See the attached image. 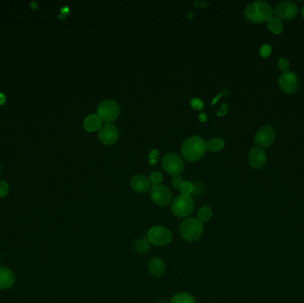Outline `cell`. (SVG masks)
<instances>
[{
    "label": "cell",
    "instance_id": "cell-31",
    "mask_svg": "<svg viewBox=\"0 0 304 303\" xmlns=\"http://www.w3.org/2000/svg\"><path fill=\"white\" fill-rule=\"evenodd\" d=\"M226 113H227V105L223 104L218 111V115L220 117V116L225 115Z\"/></svg>",
    "mask_w": 304,
    "mask_h": 303
},
{
    "label": "cell",
    "instance_id": "cell-5",
    "mask_svg": "<svg viewBox=\"0 0 304 303\" xmlns=\"http://www.w3.org/2000/svg\"><path fill=\"white\" fill-rule=\"evenodd\" d=\"M172 238L171 230L164 226H154L148 232V240L154 246H168L171 243Z\"/></svg>",
    "mask_w": 304,
    "mask_h": 303
},
{
    "label": "cell",
    "instance_id": "cell-3",
    "mask_svg": "<svg viewBox=\"0 0 304 303\" xmlns=\"http://www.w3.org/2000/svg\"><path fill=\"white\" fill-rule=\"evenodd\" d=\"M203 223L197 218H188L180 226V234L184 240L194 242L199 240L203 234Z\"/></svg>",
    "mask_w": 304,
    "mask_h": 303
},
{
    "label": "cell",
    "instance_id": "cell-19",
    "mask_svg": "<svg viewBox=\"0 0 304 303\" xmlns=\"http://www.w3.org/2000/svg\"><path fill=\"white\" fill-rule=\"evenodd\" d=\"M170 303H196V300L190 293H180L173 295Z\"/></svg>",
    "mask_w": 304,
    "mask_h": 303
},
{
    "label": "cell",
    "instance_id": "cell-33",
    "mask_svg": "<svg viewBox=\"0 0 304 303\" xmlns=\"http://www.w3.org/2000/svg\"><path fill=\"white\" fill-rule=\"evenodd\" d=\"M199 118H200V120L201 122H205L206 121V116L204 113H201L200 114V117H199Z\"/></svg>",
    "mask_w": 304,
    "mask_h": 303
},
{
    "label": "cell",
    "instance_id": "cell-35",
    "mask_svg": "<svg viewBox=\"0 0 304 303\" xmlns=\"http://www.w3.org/2000/svg\"><path fill=\"white\" fill-rule=\"evenodd\" d=\"M164 303V302H159V303Z\"/></svg>",
    "mask_w": 304,
    "mask_h": 303
},
{
    "label": "cell",
    "instance_id": "cell-9",
    "mask_svg": "<svg viewBox=\"0 0 304 303\" xmlns=\"http://www.w3.org/2000/svg\"><path fill=\"white\" fill-rule=\"evenodd\" d=\"M162 166L165 171L173 176L180 175L184 169L183 159L175 153H168L163 157Z\"/></svg>",
    "mask_w": 304,
    "mask_h": 303
},
{
    "label": "cell",
    "instance_id": "cell-28",
    "mask_svg": "<svg viewBox=\"0 0 304 303\" xmlns=\"http://www.w3.org/2000/svg\"><path fill=\"white\" fill-rule=\"evenodd\" d=\"M8 190H9L8 184L4 181L0 180V199L5 198V196L8 194Z\"/></svg>",
    "mask_w": 304,
    "mask_h": 303
},
{
    "label": "cell",
    "instance_id": "cell-6",
    "mask_svg": "<svg viewBox=\"0 0 304 303\" xmlns=\"http://www.w3.org/2000/svg\"><path fill=\"white\" fill-rule=\"evenodd\" d=\"M98 116L101 119L106 123H110L111 121L115 120L119 115L120 109L118 102L113 100H105L101 102L98 107Z\"/></svg>",
    "mask_w": 304,
    "mask_h": 303
},
{
    "label": "cell",
    "instance_id": "cell-8",
    "mask_svg": "<svg viewBox=\"0 0 304 303\" xmlns=\"http://www.w3.org/2000/svg\"><path fill=\"white\" fill-rule=\"evenodd\" d=\"M151 199L154 204L165 207L172 202V192L164 185H153L151 188Z\"/></svg>",
    "mask_w": 304,
    "mask_h": 303
},
{
    "label": "cell",
    "instance_id": "cell-26",
    "mask_svg": "<svg viewBox=\"0 0 304 303\" xmlns=\"http://www.w3.org/2000/svg\"><path fill=\"white\" fill-rule=\"evenodd\" d=\"M190 106L195 110H202L204 108V102L199 98H193L190 101Z\"/></svg>",
    "mask_w": 304,
    "mask_h": 303
},
{
    "label": "cell",
    "instance_id": "cell-32",
    "mask_svg": "<svg viewBox=\"0 0 304 303\" xmlns=\"http://www.w3.org/2000/svg\"><path fill=\"white\" fill-rule=\"evenodd\" d=\"M5 100H6V98H5V94L0 93V105L4 104Z\"/></svg>",
    "mask_w": 304,
    "mask_h": 303
},
{
    "label": "cell",
    "instance_id": "cell-7",
    "mask_svg": "<svg viewBox=\"0 0 304 303\" xmlns=\"http://www.w3.org/2000/svg\"><path fill=\"white\" fill-rule=\"evenodd\" d=\"M298 11V6L293 1H283L276 5L273 14L280 21H290L297 16Z\"/></svg>",
    "mask_w": 304,
    "mask_h": 303
},
{
    "label": "cell",
    "instance_id": "cell-34",
    "mask_svg": "<svg viewBox=\"0 0 304 303\" xmlns=\"http://www.w3.org/2000/svg\"><path fill=\"white\" fill-rule=\"evenodd\" d=\"M302 16L304 18V5L303 6V8H302Z\"/></svg>",
    "mask_w": 304,
    "mask_h": 303
},
{
    "label": "cell",
    "instance_id": "cell-18",
    "mask_svg": "<svg viewBox=\"0 0 304 303\" xmlns=\"http://www.w3.org/2000/svg\"><path fill=\"white\" fill-rule=\"evenodd\" d=\"M267 26L269 31L273 34H280L282 33L284 30L283 22L280 21L278 18L272 16L269 21H267Z\"/></svg>",
    "mask_w": 304,
    "mask_h": 303
},
{
    "label": "cell",
    "instance_id": "cell-12",
    "mask_svg": "<svg viewBox=\"0 0 304 303\" xmlns=\"http://www.w3.org/2000/svg\"><path fill=\"white\" fill-rule=\"evenodd\" d=\"M100 141L105 145H113L118 140V130L113 124L106 123L101 126L98 133Z\"/></svg>",
    "mask_w": 304,
    "mask_h": 303
},
{
    "label": "cell",
    "instance_id": "cell-10",
    "mask_svg": "<svg viewBox=\"0 0 304 303\" xmlns=\"http://www.w3.org/2000/svg\"><path fill=\"white\" fill-rule=\"evenodd\" d=\"M278 84L285 94H294L299 89V79L296 74L289 70L281 74Z\"/></svg>",
    "mask_w": 304,
    "mask_h": 303
},
{
    "label": "cell",
    "instance_id": "cell-17",
    "mask_svg": "<svg viewBox=\"0 0 304 303\" xmlns=\"http://www.w3.org/2000/svg\"><path fill=\"white\" fill-rule=\"evenodd\" d=\"M101 123H102V120L101 119L99 116L96 115V114H91L84 118L83 126H84L85 131H87L89 133H93V132L100 129L101 126H102Z\"/></svg>",
    "mask_w": 304,
    "mask_h": 303
},
{
    "label": "cell",
    "instance_id": "cell-24",
    "mask_svg": "<svg viewBox=\"0 0 304 303\" xmlns=\"http://www.w3.org/2000/svg\"><path fill=\"white\" fill-rule=\"evenodd\" d=\"M278 67L281 71L283 72H287L289 71V68H290V63H289L288 60L286 59V58H281L279 59L278 62Z\"/></svg>",
    "mask_w": 304,
    "mask_h": 303
},
{
    "label": "cell",
    "instance_id": "cell-16",
    "mask_svg": "<svg viewBox=\"0 0 304 303\" xmlns=\"http://www.w3.org/2000/svg\"><path fill=\"white\" fill-rule=\"evenodd\" d=\"M131 187L139 193H146L151 189V182L143 175H135L131 179Z\"/></svg>",
    "mask_w": 304,
    "mask_h": 303
},
{
    "label": "cell",
    "instance_id": "cell-1",
    "mask_svg": "<svg viewBox=\"0 0 304 303\" xmlns=\"http://www.w3.org/2000/svg\"><path fill=\"white\" fill-rule=\"evenodd\" d=\"M207 151L206 141L200 136H190L184 141L181 152L185 160L195 162L204 157Z\"/></svg>",
    "mask_w": 304,
    "mask_h": 303
},
{
    "label": "cell",
    "instance_id": "cell-11",
    "mask_svg": "<svg viewBox=\"0 0 304 303\" xmlns=\"http://www.w3.org/2000/svg\"><path fill=\"white\" fill-rule=\"evenodd\" d=\"M276 139V132L271 126H263L257 131L254 142L260 148H268Z\"/></svg>",
    "mask_w": 304,
    "mask_h": 303
},
{
    "label": "cell",
    "instance_id": "cell-25",
    "mask_svg": "<svg viewBox=\"0 0 304 303\" xmlns=\"http://www.w3.org/2000/svg\"><path fill=\"white\" fill-rule=\"evenodd\" d=\"M163 181L162 173H159V172H154L151 174L150 176V182L151 183H153L154 185H158L160 184V183Z\"/></svg>",
    "mask_w": 304,
    "mask_h": 303
},
{
    "label": "cell",
    "instance_id": "cell-13",
    "mask_svg": "<svg viewBox=\"0 0 304 303\" xmlns=\"http://www.w3.org/2000/svg\"><path fill=\"white\" fill-rule=\"evenodd\" d=\"M249 164L254 169H262L267 163L266 152L260 147H254L249 152L248 156Z\"/></svg>",
    "mask_w": 304,
    "mask_h": 303
},
{
    "label": "cell",
    "instance_id": "cell-15",
    "mask_svg": "<svg viewBox=\"0 0 304 303\" xmlns=\"http://www.w3.org/2000/svg\"><path fill=\"white\" fill-rule=\"evenodd\" d=\"M16 277L10 269L0 267V290H7L14 286Z\"/></svg>",
    "mask_w": 304,
    "mask_h": 303
},
{
    "label": "cell",
    "instance_id": "cell-21",
    "mask_svg": "<svg viewBox=\"0 0 304 303\" xmlns=\"http://www.w3.org/2000/svg\"><path fill=\"white\" fill-rule=\"evenodd\" d=\"M150 250V242L145 238H142L136 241V243L135 244V251L137 253L143 254L146 253Z\"/></svg>",
    "mask_w": 304,
    "mask_h": 303
},
{
    "label": "cell",
    "instance_id": "cell-22",
    "mask_svg": "<svg viewBox=\"0 0 304 303\" xmlns=\"http://www.w3.org/2000/svg\"><path fill=\"white\" fill-rule=\"evenodd\" d=\"M212 215H213V212L212 209L208 207V206H203L201 207L199 212H198V218L197 219L200 220L202 223L203 222H206L208 221L211 218H212Z\"/></svg>",
    "mask_w": 304,
    "mask_h": 303
},
{
    "label": "cell",
    "instance_id": "cell-36",
    "mask_svg": "<svg viewBox=\"0 0 304 303\" xmlns=\"http://www.w3.org/2000/svg\"><path fill=\"white\" fill-rule=\"evenodd\" d=\"M0 172H1V167H0Z\"/></svg>",
    "mask_w": 304,
    "mask_h": 303
},
{
    "label": "cell",
    "instance_id": "cell-30",
    "mask_svg": "<svg viewBox=\"0 0 304 303\" xmlns=\"http://www.w3.org/2000/svg\"><path fill=\"white\" fill-rule=\"evenodd\" d=\"M183 182V178L181 177L180 175H176V176H173V178L171 179V183L173 185V188L175 189H180V187L182 185Z\"/></svg>",
    "mask_w": 304,
    "mask_h": 303
},
{
    "label": "cell",
    "instance_id": "cell-20",
    "mask_svg": "<svg viewBox=\"0 0 304 303\" xmlns=\"http://www.w3.org/2000/svg\"><path fill=\"white\" fill-rule=\"evenodd\" d=\"M206 146L207 150H209L210 152H220L224 147V141L220 138H212L206 142Z\"/></svg>",
    "mask_w": 304,
    "mask_h": 303
},
{
    "label": "cell",
    "instance_id": "cell-14",
    "mask_svg": "<svg viewBox=\"0 0 304 303\" xmlns=\"http://www.w3.org/2000/svg\"><path fill=\"white\" fill-rule=\"evenodd\" d=\"M148 270L153 277H162L167 271V265L160 258L153 257L148 262Z\"/></svg>",
    "mask_w": 304,
    "mask_h": 303
},
{
    "label": "cell",
    "instance_id": "cell-4",
    "mask_svg": "<svg viewBox=\"0 0 304 303\" xmlns=\"http://www.w3.org/2000/svg\"><path fill=\"white\" fill-rule=\"evenodd\" d=\"M194 207V200L190 196L180 195L173 199L171 210L176 217L184 218L193 213Z\"/></svg>",
    "mask_w": 304,
    "mask_h": 303
},
{
    "label": "cell",
    "instance_id": "cell-29",
    "mask_svg": "<svg viewBox=\"0 0 304 303\" xmlns=\"http://www.w3.org/2000/svg\"><path fill=\"white\" fill-rule=\"evenodd\" d=\"M260 53H261V55H262L263 58H267L270 55V53H271V47L270 46V45H263L262 47H261V50H260Z\"/></svg>",
    "mask_w": 304,
    "mask_h": 303
},
{
    "label": "cell",
    "instance_id": "cell-27",
    "mask_svg": "<svg viewBox=\"0 0 304 303\" xmlns=\"http://www.w3.org/2000/svg\"><path fill=\"white\" fill-rule=\"evenodd\" d=\"M158 157H159V153L156 149L152 150V152L149 154V161L151 165H155L158 161Z\"/></svg>",
    "mask_w": 304,
    "mask_h": 303
},
{
    "label": "cell",
    "instance_id": "cell-2",
    "mask_svg": "<svg viewBox=\"0 0 304 303\" xmlns=\"http://www.w3.org/2000/svg\"><path fill=\"white\" fill-rule=\"evenodd\" d=\"M244 16L247 21L252 23H263L272 17V7L265 1H255L247 5Z\"/></svg>",
    "mask_w": 304,
    "mask_h": 303
},
{
    "label": "cell",
    "instance_id": "cell-23",
    "mask_svg": "<svg viewBox=\"0 0 304 303\" xmlns=\"http://www.w3.org/2000/svg\"><path fill=\"white\" fill-rule=\"evenodd\" d=\"M180 191L182 195L190 196V194L194 192V185L189 182H184L180 187Z\"/></svg>",
    "mask_w": 304,
    "mask_h": 303
}]
</instances>
